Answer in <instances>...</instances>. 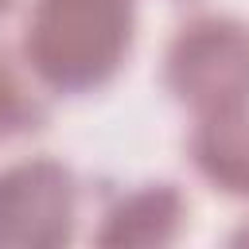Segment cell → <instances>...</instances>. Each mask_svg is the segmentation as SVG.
Listing matches in <instances>:
<instances>
[{
  "instance_id": "cell-1",
  "label": "cell",
  "mask_w": 249,
  "mask_h": 249,
  "mask_svg": "<svg viewBox=\"0 0 249 249\" xmlns=\"http://www.w3.org/2000/svg\"><path fill=\"white\" fill-rule=\"evenodd\" d=\"M136 0H31L23 19V70L51 93L105 89L128 62Z\"/></svg>"
},
{
  "instance_id": "cell-2",
  "label": "cell",
  "mask_w": 249,
  "mask_h": 249,
  "mask_svg": "<svg viewBox=\"0 0 249 249\" xmlns=\"http://www.w3.org/2000/svg\"><path fill=\"white\" fill-rule=\"evenodd\" d=\"M163 86L191 117L249 109V23L226 12L179 23L163 51Z\"/></svg>"
},
{
  "instance_id": "cell-3",
  "label": "cell",
  "mask_w": 249,
  "mask_h": 249,
  "mask_svg": "<svg viewBox=\"0 0 249 249\" xmlns=\"http://www.w3.org/2000/svg\"><path fill=\"white\" fill-rule=\"evenodd\" d=\"M78 226V175L54 156L0 167V249H58Z\"/></svg>"
},
{
  "instance_id": "cell-4",
  "label": "cell",
  "mask_w": 249,
  "mask_h": 249,
  "mask_svg": "<svg viewBox=\"0 0 249 249\" xmlns=\"http://www.w3.org/2000/svg\"><path fill=\"white\" fill-rule=\"evenodd\" d=\"M187 226V198L175 183H140L105 206L93 241L105 249H160L179 241Z\"/></svg>"
},
{
  "instance_id": "cell-5",
  "label": "cell",
  "mask_w": 249,
  "mask_h": 249,
  "mask_svg": "<svg viewBox=\"0 0 249 249\" xmlns=\"http://www.w3.org/2000/svg\"><path fill=\"white\" fill-rule=\"evenodd\" d=\"M187 156L214 191L249 198V109L195 117Z\"/></svg>"
},
{
  "instance_id": "cell-6",
  "label": "cell",
  "mask_w": 249,
  "mask_h": 249,
  "mask_svg": "<svg viewBox=\"0 0 249 249\" xmlns=\"http://www.w3.org/2000/svg\"><path fill=\"white\" fill-rule=\"evenodd\" d=\"M47 124V105L27 82V74L0 51V144L39 132Z\"/></svg>"
},
{
  "instance_id": "cell-7",
  "label": "cell",
  "mask_w": 249,
  "mask_h": 249,
  "mask_svg": "<svg viewBox=\"0 0 249 249\" xmlns=\"http://www.w3.org/2000/svg\"><path fill=\"white\" fill-rule=\"evenodd\" d=\"M230 241H233V245H249V222H245V226H241V230H237Z\"/></svg>"
},
{
  "instance_id": "cell-8",
  "label": "cell",
  "mask_w": 249,
  "mask_h": 249,
  "mask_svg": "<svg viewBox=\"0 0 249 249\" xmlns=\"http://www.w3.org/2000/svg\"><path fill=\"white\" fill-rule=\"evenodd\" d=\"M12 8H16V0H0V23L8 19V12H12Z\"/></svg>"
}]
</instances>
